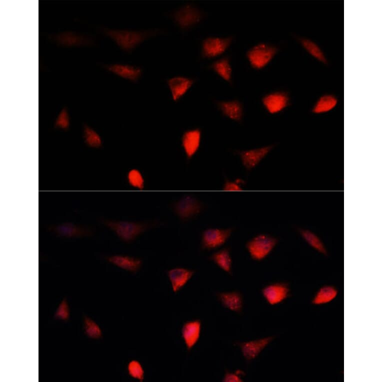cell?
Listing matches in <instances>:
<instances>
[{
	"mask_svg": "<svg viewBox=\"0 0 382 382\" xmlns=\"http://www.w3.org/2000/svg\"><path fill=\"white\" fill-rule=\"evenodd\" d=\"M232 38L210 36L205 38L202 44V55L204 58H212L223 54L230 46Z\"/></svg>",
	"mask_w": 382,
	"mask_h": 382,
	"instance_id": "obj_8",
	"label": "cell"
},
{
	"mask_svg": "<svg viewBox=\"0 0 382 382\" xmlns=\"http://www.w3.org/2000/svg\"><path fill=\"white\" fill-rule=\"evenodd\" d=\"M84 328L85 334L93 339H99L102 337V333L100 326L90 318L86 316L84 320Z\"/></svg>",
	"mask_w": 382,
	"mask_h": 382,
	"instance_id": "obj_31",
	"label": "cell"
},
{
	"mask_svg": "<svg viewBox=\"0 0 382 382\" xmlns=\"http://www.w3.org/2000/svg\"><path fill=\"white\" fill-rule=\"evenodd\" d=\"M129 375L134 378L142 382L144 379V372L140 363L136 360L129 362L128 366Z\"/></svg>",
	"mask_w": 382,
	"mask_h": 382,
	"instance_id": "obj_33",
	"label": "cell"
},
{
	"mask_svg": "<svg viewBox=\"0 0 382 382\" xmlns=\"http://www.w3.org/2000/svg\"><path fill=\"white\" fill-rule=\"evenodd\" d=\"M172 206L174 214L182 221L188 220L198 216L204 208L200 200L190 194L182 196Z\"/></svg>",
	"mask_w": 382,
	"mask_h": 382,
	"instance_id": "obj_4",
	"label": "cell"
},
{
	"mask_svg": "<svg viewBox=\"0 0 382 382\" xmlns=\"http://www.w3.org/2000/svg\"><path fill=\"white\" fill-rule=\"evenodd\" d=\"M106 260L125 270L136 272H138L142 265V260L138 258L123 254H114L106 258Z\"/></svg>",
	"mask_w": 382,
	"mask_h": 382,
	"instance_id": "obj_17",
	"label": "cell"
},
{
	"mask_svg": "<svg viewBox=\"0 0 382 382\" xmlns=\"http://www.w3.org/2000/svg\"><path fill=\"white\" fill-rule=\"evenodd\" d=\"M272 145L237 152L244 167L250 170L256 167L272 150Z\"/></svg>",
	"mask_w": 382,
	"mask_h": 382,
	"instance_id": "obj_9",
	"label": "cell"
},
{
	"mask_svg": "<svg viewBox=\"0 0 382 382\" xmlns=\"http://www.w3.org/2000/svg\"><path fill=\"white\" fill-rule=\"evenodd\" d=\"M232 228H209L204 230L201 236L203 250H212L223 246L231 236Z\"/></svg>",
	"mask_w": 382,
	"mask_h": 382,
	"instance_id": "obj_7",
	"label": "cell"
},
{
	"mask_svg": "<svg viewBox=\"0 0 382 382\" xmlns=\"http://www.w3.org/2000/svg\"><path fill=\"white\" fill-rule=\"evenodd\" d=\"M338 103L337 98L332 95L326 94L321 96L315 104L312 112L320 114L332 110Z\"/></svg>",
	"mask_w": 382,
	"mask_h": 382,
	"instance_id": "obj_28",
	"label": "cell"
},
{
	"mask_svg": "<svg viewBox=\"0 0 382 382\" xmlns=\"http://www.w3.org/2000/svg\"><path fill=\"white\" fill-rule=\"evenodd\" d=\"M70 315L68 303L66 299H64L58 305L55 312L54 317L57 319L66 320L69 318Z\"/></svg>",
	"mask_w": 382,
	"mask_h": 382,
	"instance_id": "obj_34",
	"label": "cell"
},
{
	"mask_svg": "<svg viewBox=\"0 0 382 382\" xmlns=\"http://www.w3.org/2000/svg\"><path fill=\"white\" fill-rule=\"evenodd\" d=\"M272 340V336H269L240 342L238 344L241 348L243 356L246 360H250L255 358Z\"/></svg>",
	"mask_w": 382,
	"mask_h": 382,
	"instance_id": "obj_19",
	"label": "cell"
},
{
	"mask_svg": "<svg viewBox=\"0 0 382 382\" xmlns=\"http://www.w3.org/2000/svg\"><path fill=\"white\" fill-rule=\"evenodd\" d=\"M71 124L70 116L66 107L63 108L58 112L54 122V128L67 131Z\"/></svg>",
	"mask_w": 382,
	"mask_h": 382,
	"instance_id": "obj_30",
	"label": "cell"
},
{
	"mask_svg": "<svg viewBox=\"0 0 382 382\" xmlns=\"http://www.w3.org/2000/svg\"><path fill=\"white\" fill-rule=\"evenodd\" d=\"M82 136L84 144L88 148L99 149L103 146L104 141L100 134L86 123L82 124Z\"/></svg>",
	"mask_w": 382,
	"mask_h": 382,
	"instance_id": "obj_22",
	"label": "cell"
},
{
	"mask_svg": "<svg viewBox=\"0 0 382 382\" xmlns=\"http://www.w3.org/2000/svg\"><path fill=\"white\" fill-rule=\"evenodd\" d=\"M102 222L126 243L132 242L140 234L158 224L156 221L138 222L112 220H104Z\"/></svg>",
	"mask_w": 382,
	"mask_h": 382,
	"instance_id": "obj_2",
	"label": "cell"
},
{
	"mask_svg": "<svg viewBox=\"0 0 382 382\" xmlns=\"http://www.w3.org/2000/svg\"><path fill=\"white\" fill-rule=\"evenodd\" d=\"M201 140L202 132L199 128L188 130L182 134L181 144L188 159L192 158L198 152Z\"/></svg>",
	"mask_w": 382,
	"mask_h": 382,
	"instance_id": "obj_10",
	"label": "cell"
},
{
	"mask_svg": "<svg viewBox=\"0 0 382 382\" xmlns=\"http://www.w3.org/2000/svg\"><path fill=\"white\" fill-rule=\"evenodd\" d=\"M194 274V270L182 267L169 270L167 274L174 292H176L182 288Z\"/></svg>",
	"mask_w": 382,
	"mask_h": 382,
	"instance_id": "obj_18",
	"label": "cell"
},
{
	"mask_svg": "<svg viewBox=\"0 0 382 382\" xmlns=\"http://www.w3.org/2000/svg\"><path fill=\"white\" fill-rule=\"evenodd\" d=\"M216 105L223 115L228 118L240 122L243 116L242 104L238 100L218 101Z\"/></svg>",
	"mask_w": 382,
	"mask_h": 382,
	"instance_id": "obj_20",
	"label": "cell"
},
{
	"mask_svg": "<svg viewBox=\"0 0 382 382\" xmlns=\"http://www.w3.org/2000/svg\"><path fill=\"white\" fill-rule=\"evenodd\" d=\"M299 232L304 240L310 246L322 254H327L326 248L318 235L310 230L304 228L300 229Z\"/></svg>",
	"mask_w": 382,
	"mask_h": 382,
	"instance_id": "obj_27",
	"label": "cell"
},
{
	"mask_svg": "<svg viewBox=\"0 0 382 382\" xmlns=\"http://www.w3.org/2000/svg\"><path fill=\"white\" fill-rule=\"evenodd\" d=\"M126 180L129 185L139 190L145 186V180L142 172L136 168L130 169L126 174Z\"/></svg>",
	"mask_w": 382,
	"mask_h": 382,
	"instance_id": "obj_29",
	"label": "cell"
},
{
	"mask_svg": "<svg viewBox=\"0 0 382 382\" xmlns=\"http://www.w3.org/2000/svg\"><path fill=\"white\" fill-rule=\"evenodd\" d=\"M338 291L332 286H325L320 288L316 294L312 303L316 305H321L329 303L336 298Z\"/></svg>",
	"mask_w": 382,
	"mask_h": 382,
	"instance_id": "obj_25",
	"label": "cell"
},
{
	"mask_svg": "<svg viewBox=\"0 0 382 382\" xmlns=\"http://www.w3.org/2000/svg\"><path fill=\"white\" fill-rule=\"evenodd\" d=\"M277 52L278 48L276 46L261 42L250 48L246 52V57L253 68L260 70L272 60Z\"/></svg>",
	"mask_w": 382,
	"mask_h": 382,
	"instance_id": "obj_6",
	"label": "cell"
},
{
	"mask_svg": "<svg viewBox=\"0 0 382 382\" xmlns=\"http://www.w3.org/2000/svg\"><path fill=\"white\" fill-rule=\"evenodd\" d=\"M171 16L180 28L186 29L200 22L203 18V12L196 5L188 3L175 10Z\"/></svg>",
	"mask_w": 382,
	"mask_h": 382,
	"instance_id": "obj_5",
	"label": "cell"
},
{
	"mask_svg": "<svg viewBox=\"0 0 382 382\" xmlns=\"http://www.w3.org/2000/svg\"><path fill=\"white\" fill-rule=\"evenodd\" d=\"M48 230L56 234L66 237L90 236L94 233L92 228L68 222L50 226Z\"/></svg>",
	"mask_w": 382,
	"mask_h": 382,
	"instance_id": "obj_11",
	"label": "cell"
},
{
	"mask_svg": "<svg viewBox=\"0 0 382 382\" xmlns=\"http://www.w3.org/2000/svg\"><path fill=\"white\" fill-rule=\"evenodd\" d=\"M289 100L286 93L275 92L264 96L262 98V103L269 113L275 114L284 110L288 106Z\"/></svg>",
	"mask_w": 382,
	"mask_h": 382,
	"instance_id": "obj_14",
	"label": "cell"
},
{
	"mask_svg": "<svg viewBox=\"0 0 382 382\" xmlns=\"http://www.w3.org/2000/svg\"><path fill=\"white\" fill-rule=\"evenodd\" d=\"M290 292L288 285L285 283H274L265 286L262 294L271 305L278 304L286 299Z\"/></svg>",
	"mask_w": 382,
	"mask_h": 382,
	"instance_id": "obj_13",
	"label": "cell"
},
{
	"mask_svg": "<svg viewBox=\"0 0 382 382\" xmlns=\"http://www.w3.org/2000/svg\"><path fill=\"white\" fill-rule=\"evenodd\" d=\"M278 242L276 238L266 234H260L249 240L246 248L252 260L260 261L270 254Z\"/></svg>",
	"mask_w": 382,
	"mask_h": 382,
	"instance_id": "obj_3",
	"label": "cell"
},
{
	"mask_svg": "<svg viewBox=\"0 0 382 382\" xmlns=\"http://www.w3.org/2000/svg\"><path fill=\"white\" fill-rule=\"evenodd\" d=\"M104 68L108 72L127 80L136 82L142 74V69L134 65L114 63L106 64Z\"/></svg>",
	"mask_w": 382,
	"mask_h": 382,
	"instance_id": "obj_12",
	"label": "cell"
},
{
	"mask_svg": "<svg viewBox=\"0 0 382 382\" xmlns=\"http://www.w3.org/2000/svg\"><path fill=\"white\" fill-rule=\"evenodd\" d=\"M52 39L59 45L64 46H80L92 43L90 38L72 32H64L52 37Z\"/></svg>",
	"mask_w": 382,
	"mask_h": 382,
	"instance_id": "obj_16",
	"label": "cell"
},
{
	"mask_svg": "<svg viewBox=\"0 0 382 382\" xmlns=\"http://www.w3.org/2000/svg\"><path fill=\"white\" fill-rule=\"evenodd\" d=\"M218 296L224 307L237 312H240L242 310V300L240 292H222L218 293Z\"/></svg>",
	"mask_w": 382,
	"mask_h": 382,
	"instance_id": "obj_23",
	"label": "cell"
},
{
	"mask_svg": "<svg viewBox=\"0 0 382 382\" xmlns=\"http://www.w3.org/2000/svg\"><path fill=\"white\" fill-rule=\"evenodd\" d=\"M300 42L303 47L312 56L324 64L327 63L325 56L320 47L314 42L308 39H302Z\"/></svg>",
	"mask_w": 382,
	"mask_h": 382,
	"instance_id": "obj_32",
	"label": "cell"
},
{
	"mask_svg": "<svg viewBox=\"0 0 382 382\" xmlns=\"http://www.w3.org/2000/svg\"><path fill=\"white\" fill-rule=\"evenodd\" d=\"M243 190L240 181H231L227 180L225 181L222 190L228 192L241 191Z\"/></svg>",
	"mask_w": 382,
	"mask_h": 382,
	"instance_id": "obj_35",
	"label": "cell"
},
{
	"mask_svg": "<svg viewBox=\"0 0 382 382\" xmlns=\"http://www.w3.org/2000/svg\"><path fill=\"white\" fill-rule=\"evenodd\" d=\"M166 82L172 100L177 102L190 88L194 80L183 76H175L168 78Z\"/></svg>",
	"mask_w": 382,
	"mask_h": 382,
	"instance_id": "obj_15",
	"label": "cell"
},
{
	"mask_svg": "<svg viewBox=\"0 0 382 382\" xmlns=\"http://www.w3.org/2000/svg\"><path fill=\"white\" fill-rule=\"evenodd\" d=\"M210 68L222 79L230 82L232 69L228 57H224L214 61L211 64Z\"/></svg>",
	"mask_w": 382,
	"mask_h": 382,
	"instance_id": "obj_26",
	"label": "cell"
},
{
	"mask_svg": "<svg viewBox=\"0 0 382 382\" xmlns=\"http://www.w3.org/2000/svg\"><path fill=\"white\" fill-rule=\"evenodd\" d=\"M223 382H242L240 376L238 374L226 372L224 376Z\"/></svg>",
	"mask_w": 382,
	"mask_h": 382,
	"instance_id": "obj_36",
	"label": "cell"
},
{
	"mask_svg": "<svg viewBox=\"0 0 382 382\" xmlns=\"http://www.w3.org/2000/svg\"><path fill=\"white\" fill-rule=\"evenodd\" d=\"M210 259L224 272H231L232 258L229 248H223L214 252Z\"/></svg>",
	"mask_w": 382,
	"mask_h": 382,
	"instance_id": "obj_24",
	"label": "cell"
},
{
	"mask_svg": "<svg viewBox=\"0 0 382 382\" xmlns=\"http://www.w3.org/2000/svg\"><path fill=\"white\" fill-rule=\"evenodd\" d=\"M201 323L199 320L189 321L182 326V334L188 350L198 342L200 334Z\"/></svg>",
	"mask_w": 382,
	"mask_h": 382,
	"instance_id": "obj_21",
	"label": "cell"
},
{
	"mask_svg": "<svg viewBox=\"0 0 382 382\" xmlns=\"http://www.w3.org/2000/svg\"><path fill=\"white\" fill-rule=\"evenodd\" d=\"M158 32L156 30H104V34L126 52L132 51L146 40L156 35Z\"/></svg>",
	"mask_w": 382,
	"mask_h": 382,
	"instance_id": "obj_1",
	"label": "cell"
}]
</instances>
